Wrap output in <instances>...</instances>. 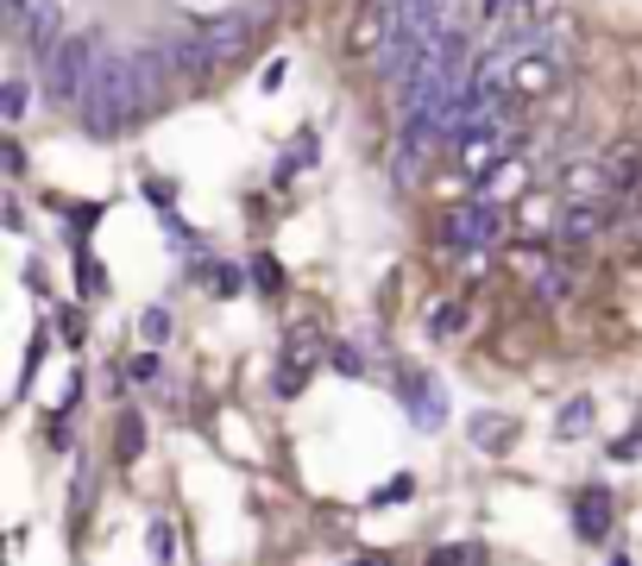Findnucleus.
Returning <instances> with one entry per match:
<instances>
[{
    "instance_id": "nucleus-1",
    "label": "nucleus",
    "mask_w": 642,
    "mask_h": 566,
    "mask_svg": "<svg viewBox=\"0 0 642 566\" xmlns=\"http://www.w3.org/2000/svg\"><path fill=\"white\" fill-rule=\"evenodd\" d=\"M139 114H145V95H139V76H132V57L102 51L95 76H89V95H82V132L89 139H120Z\"/></svg>"
},
{
    "instance_id": "nucleus-2",
    "label": "nucleus",
    "mask_w": 642,
    "mask_h": 566,
    "mask_svg": "<svg viewBox=\"0 0 642 566\" xmlns=\"http://www.w3.org/2000/svg\"><path fill=\"white\" fill-rule=\"evenodd\" d=\"M95 38H82V32H70L63 45H51V51L38 57V76H45V102L51 107H82V95H89V76H95Z\"/></svg>"
},
{
    "instance_id": "nucleus-3",
    "label": "nucleus",
    "mask_w": 642,
    "mask_h": 566,
    "mask_svg": "<svg viewBox=\"0 0 642 566\" xmlns=\"http://www.w3.org/2000/svg\"><path fill=\"white\" fill-rule=\"evenodd\" d=\"M504 239V208L491 202V196H472V202H454V214L441 221V246L460 258H479L491 252Z\"/></svg>"
},
{
    "instance_id": "nucleus-4",
    "label": "nucleus",
    "mask_w": 642,
    "mask_h": 566,
    "mask_svg": "<svg viewBox=\"0 0 642 566\" xmlns=\"http://www.w3.org/2000/svg\"><path fill=\"white\" fill-rule=\"evenodd\" d=\"M623 221V202L617 196H567L561 214H555V239L561 246H586V239H598L605 227H617Z\"/></svg>"
},
{
    "instance_id": "nucleus-5",
    "label": "nucleus",
    "mask_w": 642,
    "mask_h": 566,
    "mask_svg": "<svg viewBox=\"0 0 642 566\" xmlns=\"http://www.w3.org/2000/svg\"><path fill=\"white\" fill-rule=\"evenodd\" d=\"M397 390H404V410H410L416 428H441V422H447V410H441V385L429 378V372H404Z\"/></svg>"
},
{
    "instance_id": "nucleus-6",
    "label": "nucleus",
    "mask_w": 642,
    "mask_h": 566,
    "mask_svg": "<svg viewBox=\"0 0 642 566\" xmlns=\"http://www.w3.org/2000/svg\"><path fill=\"white\" fill-rule=\"evenodd\" d=\"M611 522H617V510H611V491L586 485L580 497H573V529H580V541H592V547H605V535H611Z\"/></svg>"
},
{
    "instance_id": "nucleus-7",
    "label": "nucleus",
    "mask_w": 642,
    "mask_h": 566,
    "mask_svg": "<svg viewBox=\"0 0 642 566\" xmlns=\"http://www.w3.org/2000/svg\"><path fill=\"white\" fill-rule=\"evenodd\" d=\"M598 164H605V196L630 202L642 189V145H617V152H605Z\"/></svg>"
},
{
    "instance_id": "nucleus-8",
    "label": "nucleus",
    "mask_w": 642,
    "mask_h": 566,
    "mask_svg": "<svg viewBox=\"0 0 642 566\" xmlns=\"http://www.w3.org/2000/svg\"><path fill=\"white\" fill-rule=\"evenodd\" d=\"M196 32L208 38V51L214 57H240L246 51V38H253V13H221V20H202Z\"/></svg>"
},
{
    "instance_id": "nucleus-9",
    "label": "nucleus",
    "mask_w": 642,
    "mask_h": 566,
    "mask_svg": "<svg viewBox=\"0 0 642 566\" xmlns=\"http://www.w3.org/2000/svg\"><path fill=\"white\" fill-rule=\"evenodd\" d=\"M26 45H32V57H45L51 51V45H63V7H57V0H38V7H32L26 13Z\"/></svg>"
},
{
    "instance_id": "nucleus-10",
    "label": "nucleus",
    "mask_w": 642,
    "mask_h": 566,
    "mask_svg": "<svg viewBox=\"0 0 642 566\" xmlns=\"http://www.w3.org/2000/svg\"><path fill=\"white\" fill-rule=\"evenodd\" d=\"M466 435H472V447H479V453H504V447L516 440V422H511V415L479 410L472 422H466Z\"/></svg>"
},
{
    "instance_id": "nucleus-11",
    "label": "nucleus",
    "mask_w": 642,
    "mask_h": 566,
    "mask_svg": "<svg viewBox=\"0 0 642 566\" xmlns=\"http://www.w3.org/2000/svg\"><path fill=\"white\" fill-rule=\"evenodd\" d=\"M308 164H315V132H296V139H290V152L278 157V182H290L296 177V170H308Z\"/></svg>"
},
{
    "instance_id": "nucleus-12",
    "label": "nucleus",
    "mask_w": 642,
    "mask_h": 566,
    "mask_svg": "<svg viewBox=\"0 0 642 566\" xmlns=\"http://www.w3.org/2000/svg\"><path fill=\"white\" fill-rule=\"evenodd\" d=\"M567 296H573V271L536 264V303H567Z\"/></svg>"
},
{
    "instance_id": "nucleus-13",
    "label": "nucleus",
    "mask_w": 642,
    "mask_h": 566,
    "mask_svg": "<svg viewBox=\"0 0 642 566\" xmlns=\"http://www.w3.org/2000/svg\"><path fill=\"white\" fill-rule=\"evenodd\" d=\"M586 428H592V397H573V403L555 415V435L573 440V435H586Z\"/></svg>"
},
{
    "instance_id": "nucleus-14",
    "label": "nucleus",
    "mask_w": 642,
    "mask_h": 566,
    "mask_svg": "<svg viewBox=\"0 0 642 566\" xmlns=\"http://www.w3.org/2000/svg\"><path fill=\"white\" fill-rule=\"evenodd\" d=\"M70 258H77V278H82V296H107V271L102 264H95V258H89V246H70Z\"/></svg>"
},
{
    "instance_id": "nucleus-15",
    "label": "nucleus",
    "mask_w": 642,
    "mask_h": 566,
    "mask_svg": "<svg viewBox=\"0 0 642 566\" xmlns=\"http://www.w3.org/2000/svg\"><path fill=\"white\" fill-rule=\"evenodd\" d=\"M416 497V479L410 472H397V479H385V485L372 491V510H390V504H410Z\"/></svg>"
},
{
    "instance_id": "nucleus-16",
    "label": "nucleus",
    "mask_w": 642,
    "mask_h": 566,
    "mask_svg": "<svg viewBox=\"0 0 642 566\" xmlns=\"http://www.w3.org/2000/svg\"><path fill=\"white\" fill-rule=\"evenodd\" d=\"M114 447H120V453H114V460H120V465H132V460H139V447H145V435H139V415H120V435H114Z\"/></svg>"
},
{
    "instance_id": "nucleus-17",
    "label": "nucleus",
    "mask_w": 642,
    "mask_h": 566,
    "mask_svg": "<svg viewBox=\"0 0 642 566\" xmlns=\"http://www.w3.org/2000/svg\"><path fill=\"white\" fill-rule=\"evenodd\" d=\"M460 328H466V303H441V309L429 315V334H435V340L460 334Z\"/></svg>"
},
{
    "instance_id": "nucleus-18",
    "label": "nucleus",
    "mask_w": 642,
    "mask_h": 566,
    "mask_svg": "<svg viewBox=\"0 0 642 566\" xmlns=\"http://www.w3.org/2000/svg\"><path fill=\"white\" fill-rule=\"evenodd\" d=\"M26 107H32V89H26V76H13L0 89V114H7V120H26Z\"/></svg>"
},
{
    "instance_id": "nucleus-19",
    "label": "nucleus",
    "mask_w": 642,
    "mask_h": 566,
    "mask_svg": "<svg viewBox=\"0 0 642 566\" xmlns=\"http://www.w3.org/2000/svg\"><path fill=\"white\" fill-rule=\"evenodd\" d=\"M145 547H152V561H157V566H171V561H177V535H171V522H152Z\"/></svg>"
},
{
    "instance_id": "nucleus-20",
    "label": "nucleus",
    "mask_w": 642,
    "mask_h": 566,
    "mask_svg": "<svg viewBox=\"0 0 642 566\" xmlns=\"http://www.w3.org/2000/svg\"><path fill=\"white\" fill-rule=\"evenodd\" d=\"M253 278H258L265 296H278V290H283V271H278V258H271V252H253Z\"/></svg>"
},
{
    "instance_id": "nucleus-21",
    "label": "nucleus",
    "mask_w": 642,
    "mask_h": 566,
    "mask_svg": "<svg viewBox=\"0 0 642 566\" xmlns=\"http://www.w3.org/2000/svg\"><path fill=\"white\" fill-rule=\"evenodd\" d=\"M139 340H145V346H164V340H171V315L145 309V315H139Z\"/></svg>"
},
{
    "instance_id": "nucleus-22",
    "label": "nucleus",
    "mask_w": 642,
    "mask_h": 566,
    "mask_svg": "<svg viewBox=\"0 0 642 566\" xmlns=\"http://www.w3.org/2000/svg\"><path fill=\"white\" fill-rule=\"evenodd\" d=\"M139 189H145V202H152V208H164V214H171V196H177V182H171V177H145Z\"/></svg>"
},
{
    "instance_id": "nucleus-23",
    "label": "nucleus",
    "mask_w": 642,
    "mask_h": 566,
    "mask_svg": "<svg viewBox=\"0 0 642 566\" xmlns=\"http://www.w3.org/2000/svg\"><path fill=\"white\" fill-rule=\"evenodd\" d=\"M157 372H164V359H157V346H145V353L132 359V378H139V385H152Z\"/></svg>"
},
{
    "instance_id": "nucleus-24",
    "label": "nucleus",
    "mask_w": 642,
    "mask_h": 566,
    "mask_svg": "<svg viewBox=\"0 0 642 566\" xmlns=\"http://www.w3.org/2000/svg\"><path fill=\"white\" fill-rule=\"evenodd\" d=\"M335 372L360 378V372H365V353H360V346H335Z\"/></svg>"
},
{
    "instance_id": "nucleus-25",
    "label": "nucleus",
    "mask_w": 642,
    "mask_h": 566,
    "mask_svg": "<svg viewBox=\"0 0 642 566\" xmlns=\"http://www.w3.org/2000/svg\"><path fill=\"white\" fill-rule=\"evenodd\" d=\"M472 554H479V547H435V554H429V566H466Z\"/></svg>"
},
{
    "instance_id": "nucleus-26",
    "label": "nucleus",
    "mask_w": 642,
    "mask_h": 566,
    "mask_svg": "<svg viewBox=\"0 0 642 566\" xmlns=\"http://www.w3.org/2000/svg\"><path fill=\"white\" fill-rule=\"evenodd\" d=\"M32 7H38V0H7V20H13V26H26Z\"/></svg>"
},
{
    "instance_id": "nucleus-27",
    "label": "nucleus",
    "mask_w": 642,
    "mask_h": 566,
    "mask_svg": "<svg viewBox=\"0 0 642 566\" xmlns=\"http://www.w3.org/2000/svg\"><path fill=\"white\" fill-rule=\"evenodd\" d=\"M605 566H630V561H623V554H611V561H605Z\"/></svg>"
}]
</instances>
